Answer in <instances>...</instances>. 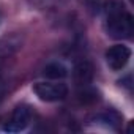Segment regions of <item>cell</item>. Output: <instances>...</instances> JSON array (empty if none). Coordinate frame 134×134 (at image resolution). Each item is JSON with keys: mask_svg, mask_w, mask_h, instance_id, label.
<instances>
[{"mask_svg": "<svg viewBox=\"0 0 134 134\" xmlns=\"http://www.w3.org/2000/svg\"><path fill=\"white\" fill-rule=\"evenodd\" d=\"M129 58H131V49L125 44H115L109 47L106 52V62L109 65V68L114 71L123 70L126 63L129 62Z\"/></svg>", "mask_w": 134, "mask_h": 134, "instance_id": "277c9868", "label": "cell"}, {"mask_svg": "<svg viewBox=\"0 0 134 134\" xmlns=\"http://www.w3.org/2000/svg\"><path fill=\"white\" fill-rule=\"evenodd\" d=\"M74 77L77 81L79 85H88L93 79V68H92V65L87 63V62H82L79 65H76V68H74Z\"/></svg>", "mask_w": 134, "mask_h": 134, "instance_id": "8992f818", "label": "cell"}, {"mask_svg": "<svg viewBox=\"0 0 134 134\" xmlns=\"http://www.w3.org/2000/svg\"><path fill=\"white\" fill-rule=\"evenodd\" d=\"M32 121V109L27 104H19L14 107L10 120H7V123L3 125V131L8 132H19L24 131L29 123Z\"/></svg>", "mask_w": 134, "mask_h": 134, "instance_id": "3957f363", "label": "cell"}, {"mask_svg": "<svg viewBox=\"0 0 134 134\" xmlns=\"http://www.w3.org/2000/svg\"><path fill=\"white\" fill-rule=\"evenodd\" d=\"M35 95L46 103L62 101L68 96V87L62 82H38L33 85Z\"/></svg>", "mask_w": 134, "mask_h": 134, "instance_id": "7a4b0ae2", "label": "cell"}, {"mask_svg": "<svg viewBox=\"0 0 134 134\" xmlns=\"http://www.w3.org/2000/svg\"><path fill=\"white\" fill-rule=\"evenodd\" d=\"M43 74L51 81H62L68 76V68L62 62H52V63L44 66Z\"/></svg>", "mask_w": 134, "mask_h": 134, "instance_id": "5b68a950", "label": "cell"}, {"mask_svg": "<svg viewBox=\"0 0 134 134\" xmlns=\"http://www.w3.org/2000/svg\"><path fill=\"white\" fill-rule=\"evenodd\" d=\"M79 99L84 104H92V103L98 101V92L88 85H84V88L79 92Z\"/></svg>", "mask_w": 134, "mask_h": 134, "instance_id": "52a82bcc", "label": "cell"}, {"mask_svg": "<svg viewBox=\"0 0 134 134\" xmlns=\"http://www.w3.org/2000/svg\"><path fill=\"white\" fill-rule=\"evenodd\" d=\"M106 11V30L114 40H129L134 33V18L128 11L123 0H107Z\"/></svg>", "mask_w": 134, "mask_h": 134, "instance_id": "6da1fadb", "label": "cell"}]
</instances>
